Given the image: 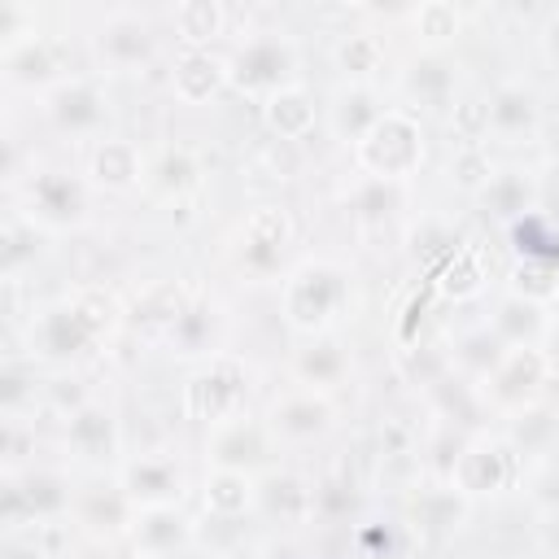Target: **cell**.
<instances>
[{
  "label": "cell",
  "mask_w": 559,
  "mask_h": 559,
  "mask_svg": "<svg viewBox=\"0 0 559 559\" xmlns=\"http://www.w3.org/2000/svg\"><path fill=\"white\" fill-rule=\"evenodd\" d=\"M122 328H127V301L109 284L83 280L61 297L44 301L39 310H31L22 336H26V358L35 367L74 371L83 358L109 345Z\"/></svg>",
  "instance_id": "6da1fadb"
},
{
  "label": "cell",
  "mask_w": 559,
  "mask_h": 559,
  "mask_svg": "<svg viewBox=\"0 0 559 559\" xmlns=\"http://www.w3.org/2000/svg\"><path fill=\"white\" fill-rule=\"evenodd\" d=\"M358 280L336 258H301L280 275V319L293 336H328L354 319Z\"/></svg>",
  "instance_id": "7a4b0ae2"
},
{
  "label": "cell",
  "mask_w": 559,
  "mask_h": 559,
  "mask_svg": "<svg viewBox=\"0 0 559 559\" xmlns=\"http://www.w3.org/2000/svg\"><path fill=\"white\" fill-rule=\"evenodd\" d=\"M428 162V131L424 118L389 105L380 114V122L354 144V166L367 179H384V183H411Z\"/></svg>",
  "instance_id": "3957f363"
},
{
  "label": "cell",
  "mask_w": 559,
  "mask_h": 559,
  "mask_svg": "<svg viewBox=\"0 0 559 559\" xmlns=\"http://www.w3.org/2000/svg\"><path fill=\"white\" fill-rule=\"evenodd\" d=\"M74 502L79 489L70 480V472L61 467H26L4 476L0 485V528L17 533V528H57L74 520Z\"/></svg>",
  "instance_id": "277c9868"
},
{
  "label": "cell",
  "mask_w": 559,
  "mask_h": 559,
  "mask_svg": "<svg viewBox=\"0 0 559 559\" xmlns=\"http://www.w3.org/2000/svg\"><path fill=\"white\" fill-rule=\"evenodd\" d=\"M249 389H253V371L245 358H236L231 349L192 367L188 380H183V419L201 424L205 432L218 428V424H231L240 415H249Z\"/></svg>",
  "instance_id": "5b68a950"
},
{
  "label": "cell",
  "mask_w": 559,
  "mask_h": 559,
  "mask_svg": "<svg viewBox=\"0 0 559 559\" xmlns=\"http://www.w3.org/2000/svg\"><path fill=\"white\" fill-rule=\"evenodd\" d=\"M524 472H528L524 459L511 450V441L502 432L476 428V432H467V441H463V450H459L445 485L459 489L476 507V502H493V498L520 489L524 485Z\"/></svg>",
  "instance_id": "8992f818"
},
{
  "label": "cell",
  "mask_w": 559,
  "mask_h": 559,
  "mask_svg": "<svg viewBox=\"0 0 559 559\" xmlns=\"http://www.w3.org/2000/svg\"><path fill=\"white\" fill-rule=\"evenodd\" d=\"M17 210L44 231H79L92 214V183L87 175H74L66 166H39L17 188Z\"/></svg>",
  "instance_id": "52a82bcc"
},
{
  "label": "cell",
  "mask_w": 559,
  "mask_h": 559,
  "mask_svg": "<svg viewBox=\"0 0 559 559\" xmlns=\"http://www.w3.org/2000/svg\"><path fill=\"white\" fill-rule=\"evenodd\" d=\"M297 70H301V48L288 31H253L227 52V74H231L236 96L266 100L271 92L301 83Z\"/></svg>",
  "instance_id": "ba28073f"
},
{
  "label": "cell",
  "mask_w": 559,
  "mask_h": 559,
  "mask_svg": "<svg viewBox=\"0 0 559 559\" xmlns=\"http://www.w3.org/2000/svg\"><path fill=\"white\" fill-rule=\"evenodd\" d=\"M293 240H297V218H293L288 205H280V201L253 205L240 218L236 236H231V266H236V275H245L253 284L275 280L284 258H288V249H293Z\"/></svg>",
  "instance_id": "9c48e42d"
},
{
  "label": "cell",
  "mask_w": 559,
  "mask_h": 559,
  "mask_svg": "<svg viewBox=\"0 0 559 559\" xmlns=\"http://www.w3.org/2000/svg\"><path fill=\"white\" fill-rule=\"evenodd\" d=\"M550 380H555V367H550L546 345H524V349H507L502 362L472 389H476V402L485 415L507 419V415H520L524 406L542 402Z\"/></svg>",
  "instance_id": "30bf717a"
},
{
  "label": "cell",
  "mask_w": 559,
  "mask_h": 559,
  "mask_svg": "<svg viewBox=\"0 0 559 559\" xmlns=\"http://www.w3.org/2000/svg\"><path fill=\"white\" fill-rule=\"evenodd\" d=\"M44 122L66 140H105V127L114 118V96L96 74H70L52 92L39 96Z\"/></svg>",
  "instance_id": "8fae6325"
},
{
  "label": "cell",
  "mask_w": 559,
  "mask_h": 559,
  "mask_svg": "<svg viewBox=\"0 0 559 559\" xmlns=\"http://www.w3.org/2000/svg\"><path fill=\"white\" fill-rule=\"evenodd\" d=\"M61 450L66 463H74L79 472H118L122 454V419L105 397H92L87 406H79L70 419H61Z\"/></svg>",
  "instance_id": "7c38bea8"
},
{
  "label": "cell",
  "mask_w": 559,
  "mask_h": 559,
  "mask_svg": "<svg viewBox=\"0 0 559 559\" xmlns=\"http://www.w3.org/2000/svg\"><path fill=\"white\" fill-rule=\"evenodd\" d=\"M262 419H266V428L280 445H310V441H323L336 428V397L293 384L266 406Z\"/></svg>",
  "instance_id": "4fadbf2b"
},
{
  "label": "cell",
  "mask_w": 559,
  "mask_h": 559,
  "mask_svg": "<svg viewBox=\"0 0 559 559\" xmlns=\"http://www.w3.org/2000/svg\"><path fill=\"white\" fill-rule=\"evenodd\" d=\"M275 450H280V441L271 437L266 419H258V415H240V419L218 424V428L205 432V467L262 476V472H271Z\"/></svg>",
  "instance_id": "5bb4252c"
},
{
  "label": "cell",
  "mask_w": 559,
  "mask_h": 559,
  "mask_svg": "<svg viewBox=\"0 0 559 559\" xmlns=\"http://www.w3.org/2000/svg\"><path fill=\"white\" fill-rule=\"evenodd\" d=\"M114 480L122 485V493L131 498V507H183L188 498V472L175 454H127L114 472Z\"/></svg>",
  "instance_id": "9a60e30c"
},
{
  "label": "cell",
  "mask_w": 559,
  "mask_h": 559,
  "mask_svg": "<svg viewBox=\"0 0 559 559\" xmlns=\"http://www.w3.org/2000/svg\"><path fill=\"white\" fill-rule=\"evenodd\" d=\"M459 70H463V66H459L450 52H415V57H406V66L397 70L402 109H411V114H419V109L450 114L454 100L463 96Z\"/></svg>",
  "instance_id": "2e32d148"
},
{
  "label": "cell",
  "mask_w": 559,
  "mask_h": 559,
  "mask_svg": "<svg viewBox=\"0 0 559 559\" xmlns=\"http://www.w3.org/2000/svg\"><path fill=\"white\" fill-rule=\"evenodd\" d=\"M92 52L100 61L105 74H131V70H144L157 52V39L148 31V22L131 9H114L96 22L92 31Z\"/></svg>",
  "instance_id": "e0dca14e"
},
{
  "label": "cell",
  "mask_w": 559,
  "mask_h": 559,
  "mask_svg": "<svg viewBox=\"0 0 559 559\" xmlns=\"http://www.w3.org/2000/svg\"><path fill=\"white\" fill-rule=\"evenodd\" d=\"M0 74H4L9 92H31L39 100L44 92H52L61 79H70L79 70L66 66V48L52 35H35L13 48H0Z\"/></svg>",
  "instance_id": "ac0fdd59"
},
{
  "label": "cell",
  "mask_w": 559,
  "mask_h": 559,
  "mask_svg": "<svg viewBox=\"0 0 559 559\" xmlns=\"http://www.w3.org/2000/svg\"><path fill=\"white\" fill-rule=\"evenodd\" d=\"M546 131V100L528 79H502L489 92V140L502 144H533Z\"/></svg>",
  "instance_id": "d6986e66"
},
{
  "label": "cell",
  "mask_w": 559,
  "mask_h": 559,
  "mask_svg": "<svg viewBox=\"0 0 559 559\" xmlns=\"http://www.w3.org/2000/svg\"><path fill=\"white\" fill-rule=\"evenodd\" d=\"M162 349H166L175 362H192V367H201V362L227 354V314H223V306H218L210 293H201V297L175 319V328L162 336Z\"/></svg>",
  "instance_id": "ffe728a7"
},
{
  "label": "cell",
  "mask_w": 559,
  "mask_h": 559,
  "mask_svg": "<svg viewBox=\"0 0 559 559\" xmlns=\"http://www.w3.org/2000/svg\"><path fill=\"white\" fill-rule=\"evenodd\" d=\"M472 205L480 210V218L489 223H520L528 214L542 210V170L537 166H520V162H507L493 170V179L472 197Z\"/></svg>",
  "instance_id": "44dd1931"
},
{
  "label": "cell",
  "mask_w": 559,
  "mask_h": 559,
  "mask_svg": "<svg viewBox=\"0 0 559 559\" xmlns=\"http://www.w3.org/2000/svg\"><path fill=\"white\" fill-rule=\"evenodd\" d=\"M205 188V166L197 157L192 144H162L153 157H148V170H144V192L153 205H192Z\"/></svg>",
  "instance_id": "7402d4cb"
},
{
  "label": "cell",
  "mask_w": 559,
  "mask_h": 559,
  "mask_svg": "<svg viewBox=\"0 0 559 559\" xmlns=\"http://www.w3.org/2000/svg\"><path fill=\"white\" fill-rule=\"evenodd\" d=\"M275 528H306L314 524V480L293 467H271L258 476V511Z\"/></svg>",
  "instance_id": "603a6c76"
},
{
  "label": "cell",
  "mask_w": 559,
  "mask_h": 559,
  "mask_svg": "<svg viewBox=\"0 0 559 559\" xmlns=\"http://www.w3.org/2000/svg\"><path fill=\"white\" fill-rule=\"evenodd\" d=\"M144 170H148V157L135 140L127 135H105L87 148V183L92 192H109V197H127L135 188H144Z\"/></svg>",
  "instance_id": "cb8c5ba5"
},
{
  "label": "cell",
  "mask_w": 559,
  "mask_h": 559,
  "mask_svg": "<svg viewBox=\"0 0 559 559\" xmlns=\"http://www.w3.org/2000/svg\"><path fill=\"white\" fill-rule=\"evenodd\" d=\"M223 92H231V74H227V52L214 48H179L170 61V96L179 105H210Z\"/></svg>",
  "instance_id": "d4e9b609"
},
{
  "label": "cell",
  "mask_w": 559,
  "mask_h": 559,
  "mask_svg": "<svg viewBox=\"0 0 559 559\" xmlns=\"http://www.w3.org/2000/svg\"><path fill=\"white\" fill-rule=\"evenodd\" d=\"M288 376L301 389H319V393H336L349 376H354V354L341 341V332L328 336H306L293 358H288Z\"/></svg>",
  "instance_id": "484cf974"
},
{
  "label": "cell",
  "mask_w": 559,
  "mask_h": 559,
  "mask_svg": "<svg viewBox=\"0 0 559 559\" xmlns=\"http://www.w3.org/2000/svg\"><path fill=\"white\" fill-rule=\"evenodd\" d=\"M201 297V288L192 280H153L148 288H140V297L127 306V328L131 332H148V336H166L175 328V319Z\"/></svg>",
  "instance_id": "4316f807"
},
{
  "label": "cell",
  "mask_w": 559,
  "mask_h": 559,
  "mask_svg": "<svg viewBox=\"0 0 559 559\" xmlns=\"http://www.w3.org/2000/svg\"><path fill=\"white\" fill-rule=\"evenodd\" d=\"M389 105H384V96H380V87H358V83H341L336 92H332V100H328V114H323V122H328V131H332V140L336 144H345L349 153H354V144L380 122V114H384Z\"/></svg>",
  "instance_id": "83f0119b"
},
{
  "label": "cell",
  "mask_w": 559,
  "mask_h": 559,
  "mask_svg": "<svg viewBox=\"0 0 559 559\" xmlns=\"http://www.w3.org/2000/svg\"><path fill=\"white\" fill-rule=\"evenodd\" d=\"M428 284H432V293H437L441 301H450V306H467V301L485 297V288H489V253H485V245L463 240V245L428 275Z\"/></svg>",
  "instance_id": "f1b7e54d"
},
{
  "label": "cell",
  "mask_w": 559,
  "mask_h": 559,
  "mask_svg": "<svg viewBox=\"0 0 559 559\" xmlns=\"http://www.w3.org/2000/svg\"><path fill=\"white\" fill-rule=\"evenodd\" d=\"M131 546L140 550H157V555H183L197 546V520L183 507H140L127 533Z\"/></svg>",
  "instance_id": "f546056e"
},
{
  "label": "cell",
  "mask_w": 559,
  "mask_h": 559,
  "mask_svg": "<svg viewBox=\"0 0 559 559\" xmlns=\"http://www.w3.org/2000/svg\"><path fill=\"white\" fill-rule=\"evenodd\" d=\"M498 432L511 441V450L524 459V467H537L559 454V406H550L542 397V402L524 406L520 415H507V424Z\"/></svg>",
  "instance_id": "4dcf8cb0"
},
{
  "label": "cell",
  "mask_w": 559,
  "mask_h": 559,
  "mask_svg": "<svg viewBox=\"0 0 559 559\" xmlns=\"http://www.w3.org/2000/svg\"><path fill=\"white\" fill-rule=\"evenodd\" d=\"M485 323L493 328V336H498L507 349H524V345H546V336H550V328H555V314H550V306L524 301V297H515V293L502 288Z\"/></svg>",
  "instance_id": "1f68e13d"
},
{
  "label": "cell",
  "mask_w": 559,
  "mask_h": 559,
  "mask_svg": "<svg viewBox=\"0 0 559 559\" xmlns=\"http://www.w3.org/2000/svg\"><path fill=\"white\" fill-rule=\"evenodd\" d=\"M197 493H201V511L214 524H236V520H245V515L258 511V476H249V472L205 467Z\"/></svg>",
  "instance_id": "d6a6232c"
},
{
  "label": "cell",
  "mask_w": 559,
  "mask_h": 559,
  "mask_svg": "<svg viewBox=\"0 0 559 559\" xmlns=\"http://www.w3.org/2000/svg\"><path fill=\"white\" fill-rule=\"evenodd\" d=\"M472 515V502L445 480H424L406 493V528L411 533H454Z\"/></svg>",
  "instance_id": "836d02e7"
},
{
  "label": "cell",
  "mask_w": 559,
  "mask_h": 559,
  "mask_svg": "<svg viewBox=\"0 0 559 559\" xmlns=\"http://www.w3.org/2000/svg\"><path fill=\"white\" fill-rule=\"evenodd\" d=\"M332 66L341 74V83H358V87H380L384 70H389V48L376 31L367 26H349L336 35L332 44Z\"/></svg>",
  "instance_id": "e575fe53"
},
{
  "label": "cell",
  "mask_w": 559,
  "mask_h": 559,
  "mask_svg": "<svg viewBox=\"0 0 559 559\" xmlns=\"http://www.w3.org/2000/svg\"><path fill=\"white\" fill-rule=\"evenodd\" d=\"M131 520H135V507H131V498L122 493V485L109 476L105 489L79 493L70 524H79V533H87V537L114 542V537H127V533H131Z\"/></svg>",
  "instance_id": "d590c367"
},
{
  "label": "cell",
  "mask_w": 559,
  "mask_h": 559,
  "mask_svg": "<svg viewBox=\"0 0 559 559\" xmlns=\"http://www.w3.org/2000/svg\"><path fill=\"white\" fill-rule=\"evenodd\" d=\"M262 127L266 135L275 140H288V144H301L314 127H319V100L306 83H288L280 92H271L262 100Z\"/></svg>",
  "instance_id": "8d00e7d4"
},
{
  "label": "cell",
  "mask_w": 559,
  "mask_h": 559,
  "mask_svg": "<svg viewBox=\"0 0 559 559\" xmlns=\"http://www.w3.org/2000/svg\"><path fill=\"white\" fill-rule=\"evenodd\" d=\"M406 26H411L419 52H450V44L463 35V9L450 0H419L406 13Z\"/></svg>",
  "instance_id": "74e56055"
},
{
  "label": "cell",
  "mask_w": 559,
  "mask_h": 559,
  "mask_svg": "<svg viewBox=\"0 0 559 559\" xmlns=\"http://www.w3.org/2000/svg\"><path fill=\"white\" fill-rule=\"evenodd\" d=\"M502 354H507V345L493 336L489 323H476V328H467V332H459V336L450 341V367H454V376H463L467 384L485 380V376L502 362Z\"/></svg>",
  "instance_id": "f35d334b"
},
{
  "label": "cell",
  "mask_w": 559,
  "mask_h": 559,
  "mask_svg": "<svg viewBox=\"0 0 559 559\" xmlns=\"http://www.w3.org/2000/svg\"><path fill=\"white\" fill-rule=\"evenodd\" d=\"M39 240L44 231L13 205L0 223V280H22L39 258Z\"/></svg>",
  "instance_id": "ab89813d"
},
{
  "label": "cell",
  "mask_w": 559,
  "mask_h": 559,
  "mask_svg": "<svg viewBox=\"0 0 559 559\" xmlns=\"http://www.w3.org/2000/svg\"><path fill=\"white\" fill-rule=\"evenodd\" d=\"M170 26L183 48H214V39L227 35V9L218 0H179L170 9Z\"/></svg>",
  "instance_id": "60d3db41"
},
{
  "label": "cell",
  "mask_w": 559,
  "mask_h": 559,
  "mask_svg": "<svg viewBox=\"0 0 559 559\" xmlns=\"http://www.w3.org/2000/svg\"><path fill=\"white\" fill-rule=\"evenodd\" d=\"M406 201H411V183H384V179H367L362 175L345 205H349V214L358 223H384L397 210H406Z\"/></svg>",
  "instance_id": "b9f144b4"
},
{
  "label": "cell",
  "mask_w": 559,
  "mask_h": 559,
  "mask_svg": "<svg viewBox=\"0 0 559 559\" xmlns=\"http://www.w3.org/2000/svg\"><path fill=\"white\" fill-rule=\"evenodd\" d=\"M397 371L406 376V384L432 393L437 384H445L454 376L450 367V345H432V341H415L406 349H397Z\"/></svg>",
  "instance_id": "7bdbcfd3"
},
{
  "label": "cell",
  "mask_w": 559,
  "mask_h": 559,
  "mask_svg": "<svg viewBox=\"0 0 559 559\" xmlns=\"http://www.w3.org/2000/svg\"><path fill=\"white\" fill-rule=\"evenodd\" d=\"M498 166H502V162L489 153V144H454V148H450V162H445V179H450L454 192L476 197V192L493 179Z\"/></svg>",
  "instance_id": "ee69618b"
},
{
  "label": "cell",
  "mask_w": 559,
  "mask_h": 559,
  "mask_svg": "<svg viewBox=\"0 0 559 559\" xmlns=\"http://www.w3.org/2000/svg\"><path fill=\"white\" fill-rule=\"evenodd\" d=\"M507 293L537 301V306H555L559 301V266L542 262V258H515L507 271Z\"/></svg>",
  "instance_id": "f6af8a7d"
},
{
  "label": "cell",
  "mask_w": 559,
  "mask_h": 559,
  "mask_svg": "<svg viewBox=\"0 0 559 559\" xmlns=\"http://www.w3.org/2000/svg\"><path fill=\"white\" fill-rule=\"evenodd\" d=\"M406 537H411V528L402 520H362V524H354L349 550H354V559H397L406 550Z\"/></svg>",
  "instance_id": "bcb514c9"
},
{
  "label": "cell",
  "mask_w": 559,
  "mask_h": 559,
  "mask_svg": "<svg viewBox=\"0 0 559 559\" xmlns=\"http://www.w3.org/2000/svg\"><path fill=\"white\" fill-rule=\"evenodd\" d=\"M507 240H511L515 258H542V262H555L559 266V231H555V223L542 210L528 214V218H520V223H511L507 227Z\"/></svg>",
  "instance_id": "7dc6e473"
},
{
  "label": "cell",
  "mask_w": 559,
  "mask_h": 559,
  "mask_svg": "<svg viewBox=\"0 0 559 559\" xmlns=\"http://www.w3.org/2000/svg\"><path fill=\"white\" fill-rule=\"evenodd\" d=\"M454 144H489V92H463L445 114Z\"/></svg>",
  "instance_id": "c3c4849f"
},
{
  "label": "cell",
  "mask_w": 559,
  "mask_h": 559,
  "mask_svg": "<svg viewBox=\"0 0 559 559\" xmlns=\"http://www.w3.org/2000/svg\"><path fill=\"white\" fill-rule=\"evenodd\" d=\"M463 240L454 236V227L450 223H441L437 214H428V218H419V227H415V236H411V253L419 258V266H424V275H432L454 249H459Z\"/></svg>",
  "instance_id": "681fc988"
},
{
  "label": "cell",
  "mask_w": 559,
  "mask_h": 559,
  "mask_svg": "<svg viewBox=\"0 0 559 559\" xmlns=\"http://www.w3.org/2000/svg\"><path fill=\"white\" fill-rule=\"evenodd\" d=\"M31 454H35V424H31V415H4V428H0V467H4V476L35 467Z\"/></svg>",
  "instance_id": "f907efd6"
},
{
  "label": "cell",
  "mask_w": 559,
  "mask_h": 559,
  "mask_svg": "<svg viewBox=\"0 0 559 559\" xmlns=\"http://www.w3.org/2000/svg\"><path fill=\"white\" fill-rule=\"evenodd\" d=\"M66 524L57 528H17V533H4L0 542V559H61V537Z\"/></svg>",
  "instance_id": "816d5d0a"
},
{
  "label": "cell",
  "mask_w": 559,
  "mask_h": 559,
  "mask_svg": "<svg viewBox=\"0 0 559 559\" xmlns=\"http://www.w3.org/2000/svg\"><path fill=\"white\" fill-rule=\"evenodd\" d=\"M92 402V393H87V384H83V376L79 371H52L44 384H39V406H48L57 419H70L79 406H87Z\"/></svg>",
  "instance_id": "f5cc1de1"
},
{
  "label": "cell",
  "mask_w": 559,
  "mask_h": 559,
  "mask_svg": "<svg viewBox=\"0 0 559 559\" xmlns=\"http://www.w3.org/2000/svg\"><path fill=\"white\" fill-rule=\"evenodd\" d=\"M253 166L266 175V179H293L297 170H301V148L297 144H288V140H275V135H266V140H258V148H253Z\"/></svg>",
  "instance_id": "db71d44e"
},
{
  "label": "cell",
  "mask_w": 559,
  "mask_h": 559,
  "mask_svg": "<svg viewBox=\"0 0 559 559\" xmlns=\"http://www.w3.org/2000/svg\"><path fill=\"white\" fill-rule=\"evenodd\" d=\"M349 507H354L349 476H323V480H314V520H345Z\"/></svg>",
  "instance_id": "11a10c76"
},
{
  "label": "cell",
  "mask_w": 559,
  "mask_h": 559,
  "mask_svg": "<svg viewBox=\"0 0 559 559\" xmlns=\"http://www.w3.org/2000/svg\"><path fill=\"white\" fill-rule=\"evenodd\" d=\"M35 35H44L39 31V9L35 4H22V0H9L0 9V48H13V44L35 39Z\"/></svg>",
  "instance_id": "9f6ffc18"
},
{
  "label": "cell",
  "mask_w": 559,
  "mask_h": 559,
  "mask_svg": "<svg viewBox=\"0 0 559 559\" xmlns=\"http://www.w3.org/2000/svg\"><path fill=\"white\" fill-rule=\"evenodd\" d=\"M524 489H528V498L546 515H559V454L546 459V463H537V467H528L524 472Z\"/></svg>",
  "instance_id": "6f0895ef"
},
{
  "label": "cell",
  "mask_w": 559,
  "mask_h": 559,
  "mask_svg": "<svg viewBox=\"0 0 559 559\" xmlns=\"http://www.w3.org/2000/svg\"><path fill=\"white\" fill-rule=\"evenodd\" d=\"M61 559H114V555H109V542L87 537V533H74V537H66Z\"/></svg>",
  "instance_id": "680465c9"
},
{
  "label": "cell",
  "mask_w": 559,
  "mask_h": 559,
  "mask_svg": "<svg viewBox=\"0 0 559 559\" xmlns=\"http://www.w3.org/2000/svg\"><path fill=\"white\" fill-rule=\"evenodd\" d=\"M537 48H542V61H546L550 70H559V9L546 13V22H542V31H537Z\"/></svg>",
  "instance_id": "91938a15"
},
{
  "label": "cell",
  "mask_w": 559,
  "mask_h": 559,
  "mask_svg": "<svg viewBox=\"0 0 559 559\" xmlns=\"http://www.w3.org/2000/svg\"><path fill=\"white\" fill-rule=\"evenodd\" d=\"M546 354H550V367H555V376H559V314H555V328H550V336H546Z\"/></svg>",
  "instance_id": "94428289"
},
{
  "label": "cell",
  "mask_w": 559,
  "mask_h": 559,
  "mask_svg": "<svg viewBox=\"0 0 559 559\" xmlns=\"http://www.w3.org/2000/svg\"><path fill=\"white\" fill-rule=\"evenodd\" d=\"M122 559H170V555H157V550H140V546H127Z\"/></svg>",
  "instance_id": "6125c7cd"
},
{
  "label": "cell",
  "mask_w": 559,
  "mask_h": 559,
  "mask_svg": "<svg viewBox=\"0 0 559 559\" xmlns=\"http://www.w3.org/2000/svg\"><path fill=\"white\" fill-rule=\"evenodd\" d=\"M546 166H550V175H559V144L550 148V157H546Z\"/></svg>",
  "instance_id": "be15d7a7"
}]
</instances>
